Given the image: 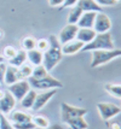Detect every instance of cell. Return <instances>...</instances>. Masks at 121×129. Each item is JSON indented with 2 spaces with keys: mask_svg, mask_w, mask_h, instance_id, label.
Masks as SVG:
<instances>
[{
  "mask_svg": "<svg viewBox=\"0 0 121 129\" xmlns=\"http://www.w3.org/2000/svg\"><path fill=\"white\" fill-rule=\"evenodd\" d=\"M49 42H50V47L49 50L44 52V60H42V65L45 67L47 71L50 73L52 71L58 63L62 60L63 54H62V50L61 47L62 45L59 44L58 38L56 35H50L49 36Z\"/></svg>",
  "mask_w": 121,
  "mask_h": 129,
  "instance_id": "cell-1",
  "label": "cell"
},
{
  "mask_svg": "<svg viewBox=\"0 0 121 129\" xmlns=\"http://www.w3.org/2000/svg\"><path fill=\"white\" fill-rule=\"evenodd\" d=\"M113 48H115L114 40H113L111 34L108 31V33L96 34L94 39L91 42L84 45L81 51H84V52L91 51L92 52V51H98V50H113Z\"/></svg>",
  "mask_w": 121,
  "mask_h": 129,
  "instance_id": "cell-2",
  "label": "cell"
},
{
  "mask_svg": "<svg viewBox=\"0 0 121 129\" xmlns=\"http://www.w3.org/2000/svg\"><path fill=\"white\" fill-rule=\"evenodd\" d=\"M121 57V48H113V50H98L92 51L91 57V68H98L103 64L114 60Z\"/></svg>",
  "mask_w": 121,
  "mask_h": 129,
  "instance_id": "cell-3",
  "label": "cell"
},
{
  "mask_svg": "<svg viewBox=\"0 0 121 129\" xmlns=\"http://www.w3.org/2000/svg\"><path fill=\"white\" fill-rule=\"evenodd\" d=\"M28 82L30 84V88H33L35 90H47V89H58V88H62L63 83L59 81V80L55 79L53 76H51L50 74L46 75L45 77L39 80H35L33 77H29Z\"/></svg>",
  "mask_w": 121,
  "mask_h": 129,
  "instance_id": "cell-4",
  "label": "cell"
},
{
  "mask_svg": "<svg viewBox=\"0 0 121 129\" xmlns=\"http://www.w3.org/2000/svg\"><path fill=\"white\" fill-rule=\"evenodd\" d=\"M97 110L101 118L105 122H108L111 118L116 117L121 112V107L113 104V103H98Z\"/></svg>",
  "mask_w": 121,
  "mask_h": 129,
  "instance_id": "cell-5",
  "label": "cell"
},
{
  "mask_svg": "<svg viewBox=\"0 0 121 129\" xmlns=\"http://www.w3.org/2000/svg\"><path fill=\"white\" fill-rule=\"evenodd\" d=\"M87 113V110L84 107H78V106H73L69 105L67 103H62L61 104V118L62 121L65 122L70 118H75V117H85V115Z\"/></svg>",
  "mask_w": 121,
  "mask_h": 129,
  "instance_id": "cell-6",
  "label": "cell"
},
{
  "mask_svg": "<svg viewBox=\"0 0 121 129\" xmlns=\"http://www.w3.org/2000/svg\"><path fill=\"white\" fill-rule=\"evenodd\" d=\"M30 89H32V88H30V84H29L28 80H21V81H17V82H15V83H12L9 86V92H10L12 95H13V98L18 101L22 100V98H23Z\"/></svg>",
  "mask_w": 121,
  "mask_h": 129,
  "instance_id": "cell-7",
  "label": "cell"
},
{
  "mask_svg": "<svg viewBox=\"0 0 121 129\" xmlns=\"http://www.w3.org/2000/svg\"><path fill=\"white\" fill-rule=\"evenodd\" d=\"M110 29H111L110 18L104 12H97L96 19H94V24H93V30L96 31V34L108 33Z\"/></svg>",
  "mask_w": 121,
  "mask_h": 129,
  "instance_id": "cell-8",
  "label": "cell"
},
{
  "mask_svg": "<svg viewBox=\"0 0 121 129\" xmlns=\"http://www.w3.org/2000/svg\"><path fill=\"white\" fill-rule=\"evenodd\" d=\"M56 92H57V89H47V90H42L41 93H36L34 105L32 107V110L33 111H39L42 107H45L47 103L51 100L53 95L56 94Z\"/></svg>",
  "mask_w": 121,
  "mask_h": 129,
  "instance_id": "cell-9",
  "label": "cell"
},
{
  "mask_svg": "<svg viewBox=\"0 0 121 129\" xmlns=\"http://www.w3.org/2000/svg\"><path fill=\"white\" fill-rule=\"evenodd\" d=\"M78 30H79V27H78L76 24H68V23H67V25L61 30L59 35L57 36L59 44H61V45H64V44L69 42L71 40H75Z\"/></svg>",
  "mask_w": 121,
  "mask_h": 129,
  "instance_id": "cell-10",
  "label": "cell"
},
{
  "mask_svg": "<svg viewBox=\"0 0 121 129\" xmlns=\"http://www.w3.org/2000/svg\"><path fill=\"white\" fill-rule=\"evenodd\" d=\"M16 99L13 98L11 93L7 90L4 93V95L0 98V113L3 115H9V113L13 111V109L16 106Z\"/></svg>",
  "mask_w": 121,
  "mask_h": 129,
  "instance_id": "cell-11",
  "label": "cell"
},
{
  "mask_svg": "<svg viewBox=\"0 0 121 129\" xmlns=\"http://www.w3.org/2000/svg\"><path fill=\"white\" fill-rule=\"evenodd\" d=\"M24 80L22 77V75L19 73L18 68L12 67V65H7L6 67V71H5V76H4V83L6 86H10V84L15 83L17 81Z\"/></svg>",
  "mask_w": 121,
  "mask_h": 129,
  "instance_id": "cell-12",
  "label": "cell"
},
{
  "mask_svg": "<svg viewBox=\"0 0 121 129\" xmlns=\"http://www.w3.org/2000/svg\"><path fill=\"white\" fill-rule=\"evenodd\" d=\"M82 47H84V44L75 39L62 45L61 50H62V54L63 56H73V54H76L78 52H80L82 50Z\"/></svg>",
  "mask_w": 121,
  "mask_h": 129,
  "instance_id": "cell-13",
  "label": "cell"
},
{
  "mask_svg": "<svg viewBox=\"0 0 121 129\" xmlns=\"http://www.w3.org/2000/svg\"><path fill=\"white\" fill-rule=\"evenodd\" d=\"M96 15H97V12H82L76 25L79 28H93Z\"/></svg>",
  "mask_w": 121,
  "mask_h": 129,
  "instance_id": "cell-14",
  "label": "cell"
},
{
  "mask_svg": "<svg viewBox=\"0 0 121 129\" xmlns=\"http://www.w3.org/2000/svg\"><path fill=\"white\" fill-rule=\"evenodd\" d=\"M94 36H96V31L93 30V28H79L75 39L79 40L84 45H86L94 39Z\"/></svg>",
  "mask_w": 121,
  "mask_h": 129,
  "instance_id": "cell-15",
  "label": "cell"
},
{
  "mask_svg": "<svg viewBox=\"0 0 121 129\" xmlns=\"http://www.w3.org/2000/svg\"><path fill=\"white\" fill-rule=\"evenodd\" d=\"M76 5L82 10V12H102L103 10V7H101L94 0H79Z\"/></svg>",
  "mask_w": 121,
  "mask_h": 129,
  "instance_id": "cell-16",
  "label": "cell"
},
{
  "mask_svg": "<svg viewBox=\"0 0 121 129\" xmlns=\"http://www.w3.org/2000/svg\"><path fill=\"white\" fill-rule=\"evenodd\" d=\"M27 60H28V63H30L33 67L41 65V64H42V60H44V53L40 52L39 50H36V48L27 51Z\"/></svg>",
  "mask_w": 121,
  "mask_h": 129,
  "instance_id": "cell-17",
  "label": "cell"
},
{
  "mask_svg": "<svg viewBox=\"0 0 121 129\" xmlns=\"http://www.w3.org/2000/svg\"><path fill=\"white\" fill-rule=\"evenodd\" d=\"M9 115H10L9 119L11 121L12 123H21V122H29V121H32V116L29 113L24 112V111H21V110L11 111Z\"/></svg>",
  "mask_w": 121,
  "mask_h": 129,
  "instance_id": "cell-18",
  "label": "cell"
},
{
  "mask_svg": "<svg viewBox=\"0 0 121 129\" xmlns=\"http://www.w3.org/2000/svg\"><path fill=\"white\" fill-rule=\"evenodd\" d=\"M27 62V52L24 50H17V53L12 57L11 59H9V65L19 68Z\"/></svg>",
  "mask_w": 121,
  "mask_h": 129,
  "instance_id": "cell-19",
  "label": "cell"
},
{
  "mask_svg": "<svg viewBox=\"0 0 121 129\" xmlns=\"http://www.w3.org/2000/svg\"><path fill=\"white\" fill-rule=\"evenodd\" d=\"M64 123L67 124V127L69 129H87L88 128V124L85 121L84 117H75V118H70L68 121H65Z\"/></svg>",
  "mask_w": 121,
  "mask_h": 129,
  "instance_id": "cell-20",
  "label": "cell"
},
{
  "mask_svg": "<svg viewBox=\"0 0 121 129\" xmlns=\"http://www.w3.org/2000/svg\"><path fill=\"white\" fill-rule=\"evenodd\" d=\"M35 96H36V90L30 89L28 93L22 98V100H21V105H22V107L28 109V110H32V107H33L34 101H35Z\"/></svg>",
  "mask_w": 121,
  "mask_h": 129,
  "instance_id": "cell-21",
  "label": "cell"
},
{
  "mask_svg": "<svg viewBox=\"0 0 121 129\" xmlns=\"http://www.w3.org/2000/svg\"><path fill=\"white\" fill-rule=\"evenodd\" d=\"M82 15V10L78 5L73 6L69 10V13H68V17H67V23L68 24H76L79 18Z\"/></svg>",
  "mask_w": 121,
  "mask_h": 129,
  "instance_id": "cell-22",
  "label": "cell"
},
{
  "mask_svg": "<svg viewBox=\"0 0 121 129\" xmlns=\"http://www.w3.org/2000/svg\"><path fill=\"white\" fill-rule=\"evenodd\" d=\"M104 90L113 98L121 99V84L119 83H107L104 84Z\"/></svg>",
  "mask_w": 121,
  "mask_h": 129,
  "instance_id": "cell-23",
  "label": "cell"
},
{
  "mask_svg": "<svg viewBox=\"0 0 121 129\" xmlns=\"http://www.w3.org/2000/svg\"><path fill=\"white\" fill-rule=\"evenodd\" d=\"M32 122L35 124V127H36V128L46 129V128L50 127V121H49L45 116H41V115H35V116H32Z\"/></svg>",
  "mask_w": 121,
  "mask_h": 129,
  "instance_id": "cell-24",
  "label": "cell"
},
{
  "mask_svg": "<svg viewBox=\"0 0 121 129\" xmlns=\"http://www.w3.org/2000/svg\"><path fill=\"white\" fill-rule=\"evenodd\" d=\"M46 75H49V71H47L45 67L41 64V65H36V67H33V73H32V76L35 80H39V79H42L45 77Z\"/></svg>",
  "mask_w": 121,
  "mask_h": 129,
  "instance_id": "cell-25",
  "label": "cell"
},
{
  "mask_svg": "<svg viewBox=\"0 0 121 129\" xmlns=\"http://www.w3.org/2000/svg\"><path fill=\"white\" fill-rule=\"evenodd\" d=\"M36 48V40L33 36H26L22 40V50H24L26 52L30 50Z\"/></svg>",
  "mask_w": 121,
  "mask_h": 129,
  "instance_id": "cell-26",
  "label": "cell"
},
{
  "mask_svg": "<svg viewBox=\"0 0 121 129\" xmlns=\"http://www.w3.org/2000/svg\"><path fill=\"white\" fill-rule=\"evenodd\" d=\"M18 70H19V73H21L23 79H29L32 76V73H33V65L30 63L26 62L23 65H21L18 68Z\"/></svg>",
  "mask_w": 121,
  "mask_h": 129,
  "instance_id": "cell-27",
  "label": "cell"
},
{
  "mask_svg": "<svg viewBox=\"0 0 121 129\" xmlns=\"http://www.w3.org/2000/svg\"><path fill=\"white\" fill-rule=\"evenodd\" d=\"M0 129H15L12 122L3 113H0Z\"/></svg>",
  "mask_w": 121,
  "mask_h": 129,
  "instance_id": "cell-28",
  "label": "cell"
},
{
  "mask_svg": "<svg viewBox=\"0 0 121 129\" xmlns=\"http://www.w3.org/2000/svg\"><path fill=\"white\" fill-rule=\"evenodd\" d=\"M16 53H17V50H16L13 46H6L5 48H4V51H3V57L9 60V59H11Z\"/></svg>",
  "mask_w": 121,
  "mask_h": 129,
  "instance_id": "cell-29",
  "label": "cell"
},
{
  "mask_svg": "<svg viewBox=\"0 0 121 129\" xmlns=\"http://www.w3.org/2000/svg\"><path fill=\"white\" fill-rule=\"evenodd\" d=\"M50 47V42L47 39H39L36 40V50H39L40 52H45L46 50H49Z\"/></svg>",
  "mask_w": 121,
  "mask_h": 129,
  "instance_id": "cell-30",
  "label": "cell"
},
{
  "mask_svg": "<svg viewBox=\"0 0 121 129\" xmlns=\"http://www.w3.org/2000/svg\"><path fill=\"white\" fill-rule=\"evenodd\" d=\"M15 129H35V124L29 121V122H21V123H12Z\"/></svg>",
  "mask_w": 121,
  "mask_h": 129,
  "instance_id": "cell-31",
  "label": "cell"
},
{
  "mask_svg": "<svg viewBox=\"0 0 121 129\" xmlns=\"http://www.w3.org/2000/svg\"><path fill=\"white\" fill-rule=\"evenodd\" d=\"M101 7H107V6H114L117 4L116 0H94Z\"/></svg>",
  "mask_w": 121,
  "mask_h": 129,
  "instance_id": "cell-32",
  "label": "cell"
},
{
  "mask_svg": "<svg viewBox=\"0 0 121 129\" xmlns=\"http://www.w3.org/2000/svg\"><path fill=\"white\" fill-rule=\"evenodd\" d=\"M6 67H7V64L5 62L0 63V84L4 83V76H5Z\"/></svg>",
  "mask_w": 121,
  "mask_h": 129,
  "instance_id": "cell-33",
  "label": "cell"
},
{
  "mask_svg": "<svg viewBox=\"0 0 121 129\" xmlns=\"http://www.w3.org/2000/svg\"><path fill=\"white\" fill-rule=\"evenodd\" d=\"M78 1H79V0H64L63 5H62V7H61V9H68V7H73V6H75L76 4H78Z\"/></svg>",
  "mask_w": 121,
  "mask_h": 129,
  "instance_id": "cell-34",
  "label": "cell"
},
{
  "mask_svg": "<svg viewBox=\"0 0 121 129\" xmlns=\"http://www.w3.org/2000/svg\"><path fill=\"white\" fill-rule=\"evenodd\" d=\"M47 3L51 7H62L64 0H47Z\"/></svg>",
  "mask_w": 121,
  "mask_h": 129,
  "instance_id": "cell-35",
  "label": "cell"
},
{
  "mask_svg": "<svg viewBox=\"0 0 121 129\" xmlns=\"http://www.w3.org/2000/svg\"><path fill=\"white\" fill-rule=\"evenodd\" d=\"M46 129H65L63 127V125H62V124H52V125H50V127H49V128H46Z\"/></svg>",
  "mask_w": 121,
  "mask_h": 129,
  "instance_id": "cell-36",
  "label": "cell"
},
{
  "mask_svg": "<svg viewBox=\"0 0 121 129\" xmlns=\"http://www.w3.org/2000/svg\"><path fill=\"white\" fill-rule=\"evenodd\" d=\"M109 129H121V127L117 123H113L109 125Z\"/></svg>",
  "mask_w": 121,
  "mask_h": 129,
  "instance_id": "cell-37",
  "label": "cell"
},
{
  "mask_svg": "<svg viewBox=\"0 0 121 129\" xmlns=\"http://www.w3.org/2000/svg\"><path fill=\"white\" fill-rule=\"evenodd\" d=\"M4 93H5V90H3V89H0V98L4 95Z\"/></svg>",
  "mask_w": 121,
  "mask_h": 129,
  "instance_id": "cell-38",
  "label": "cell"
},
{
  "mask_svg": "<svg viewBox=\"0 0 121 129\" xmlns=\"http://www.w3.org/2000/svg\"><path fill=\"white\" fill-rule=\"evenodd\" d=\"M3 36H4V33H3V30L0 29V40L3 39Z\"/></svg>",
  "mask_w": 121,
  "mask_h": 129,
  "instance_id": "cell-39",
  "label": "cell"
},
{
  "mask_svg": "<svg viewBox=\"0 0 121 129\" xmlns=\"http://www.w3.org/2000/svg\"><path fill=\"white\" fill-rule=\"evenodd\" d=\"M3 62H5V58L3 56H0V63H3Z\"/></svg>",
  "mask_w": 121,
  "mask_h": 129,
  "instance_id": "cell-40",
  "label": "cell"
}]
</instances>
